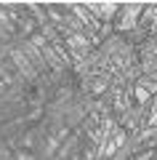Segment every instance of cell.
<instances>
[{
    "label": "cell",
    "mask_w": 157,
    "mask_h": 160,
    "mask_svg": "<svg viewBox=\"0 0 157 160\" xmlns=\"http://www.w3.org/2000/svg\"><path fill=\"white\" fill-rule=\"evenodd\" d=\"M139 11H141V6H128V8H125V22H123V27H130L133 19L139 16Z\"/></svg>",
    "instance_id": "cell-1"
},
{
    "label": "cell",
    "mask_w": 157,
    "mask_h": 160,
    "mask_svg": "<svg viewBox=\"0 0 157 160\" xmlns=\"http://www.w3.org/2000/svg\"><path fill=\"white\" fill-rule=\"evenodd\" d=\"M13 59H16V64L22 67V72H24V75H32V64H27V62H24V56H22V53H13Z\"/></svg>",
    "instance_id": "cell-2"
},
{
    "label": "cell",
    "mask_w": 157,
    "mask_h": 160,
    "mask_svg": "<svg viewBox=\"0 0 157 160\" xmlns=\"http://www.w3.org/2000/svg\"><path fill=\"white\" fill-rule=\"evenodd\" d=\"M136 96H139L141 102H146V88H144V86H139V88H136Z\"/></svg>",
    "instance_id": "cell-3"
}]
</instances>
